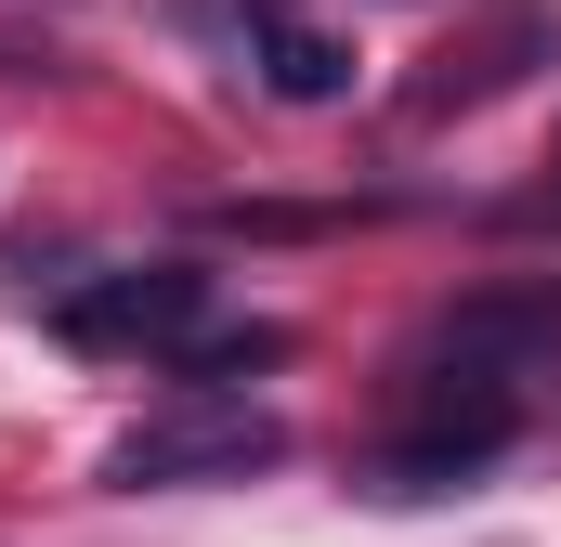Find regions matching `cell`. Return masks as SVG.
Masks as SVG:
<instances>
[{
	"mask_svg": "<svg viewBox=\"0 0 561 547\" xmlns=\"http://www.w3.org/2000/svg\"><path fill=\"white\" fill-rule=\"evenodd\" d=\"M262 469H287V417L249 392H209V379H183L157 417H131L105 443L118 496H196V482H262Z\"/></svg>",
	"mask_w": 561,
	"mask_h": 547,
	"instance_id": "1",
	"label": "cell"
},
{
	"mask_svg": "<svg viewBox=\"0 0 561 547\" xmlns=\"http://www.w3.org/2000/svg\"><path fill=\"white\" fill-rule=\"evenodd\" d=\"M79 352H183L196 326H209V274L196 261H131V274H92V287H66V313H53Z\"/></svg>",
	"mask_w": 561,
	"mask_h": 547,
	"instance_id": "2",
	"label": "cell"
},
{
	"mask_svg": "<svg viewBox=\"0 0 561 547\" xmlns=\"http://www.w3.org/2000/svg\"><path fill=\"white\" fill-rule=\"evenodd\" d=\"M510 430H523L510 379H444V392H431V417L379 456V496H457L470 469H496V456H510Z\"/></svg>",
	"mask_w": 561,
	"mask_h": 547,
	"instance_id": "3",
	"label": "cell"
},
{
	"mask_svg": "<svg viewBox=\"0 0 561 547\" xmlns=\"http://www.w3.org/2000/svg\"><path fill=\"white\" fill-rule=\"evenodd\" d=\"M431 352L457 379H523L536 352H561V287H483V300H457L431 326Z\"/></svg>",
	"mask_w": 561,
	"mask_h": 547,
	"instance_id": "4",
	"label": "cell"
},
{
	"mask_svg": "<svg viewBox=\"0 0 561 547\" xmlns=\"http://www.w3.org/2000/svg\"><path fill=\"white\" fill-rule=\"evenodd\" d=\"M249 66H262L275 105H340V92H353V39H340V26H287V13H262V26H249Z\"/></svg>",
	"mask_w": 561,
	"mask_h": 547,
	"instance_id": "5",
	"label": "cell"
},
{
	"mask_svg": "<svg viewBox=\"0 0 561 547\" xmlns=\"http://www.w3.org/2000/svg\"><path fill=\"white\" fill-rule=\"evenodd\" d=\"M170 365H183V379H209V392H222V379H262V365H287V326H196Z\"/></svg>",
	"mask_w": 561,
	"mask_h": 547,
	"instance_id": "6",
	"label": "cell"
}]
</instances>
